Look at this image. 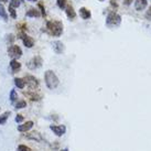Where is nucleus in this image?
Instances as JSON below:
<instances>
[{
	"mask_svg": "<svg viewBox=\"0 0 151 151\" xmlns=\"http://www.w3.org/2000/svg\"><path fill=\"white\" fill-rule=\"evenodd\" d=\"M33 122L32 120H28L27 122L24 124H22V125H19L18 126V130L20 131V132H28L32 127H33Z\"/></svg>",
	"mask_w": 151,
	"mask_h": 151,
	"instance_id": "1a4fd4ad",
	"label": "nucleus"
},
{
	"mask_svg": "<svg viewBox=\"0 0 151 151\" xmlns=\"http://www.w3.org/2000/svg\"><path fill=\"white\" fill-rule=\"evenodd\" d=\"M52 45H53V50L56 54H62L65 50V45L61 41H55V42H53Z\"/></svg>",
	"mask_w": 151,
	"mask_h": 151,
	"instance_id": "9b49d317",
	"label": "nucleus"
},
{
	"mask_svg": "<svg viewBox=\"0 0 151 151\" xmlns=\"http://www.w3.org/2000/svg\"><path fill=\"white\" fill-rule=\"evenodd\" d=\"M99 1H104V0H99Z\"/></svg>",
	"mask_w": 151,
	"mask_h": 151,
	"instance_id": "e433bc0d",
	"label": "nucleus"
},
{
	"mask_svg": "<svg viewBox=\"0 0 151 151\" xmlns=\"http://www.w3.org/2000/svg\"><path fill=\"white\" fill-rule=\"evenodd\" d=\"M23 116L22 115H20V114H18L17 116H16V118H14V120H16V122H18V124H20V122H23Z\"/></svg>",
	"mask_w": 151,
	"mask_h": 151,
	"instance_id": "cd10ccee",
	"label": "nucleus"
},
{
	"mask_svg": "<svg viewBox=\"0 0 151 151\" xmlns=\"http://www.w3.org/2000/svg\"><path fill=\"white\" fill-rule=\"evenodd\" d=\"M132 1H134V0H124V4H126V6H129V4H131Z\"/></svg>",
	"mask_w": 151,
	"mask_h": 151,
	"instance_id": "2f4dec72",
	"label": "nucleus"
},
{
	"mask_svg": "<svg viewBox=\"0 0 151 151\" xmlns=\"http://www.w3.org/2000/svg\"><path fill=\"white\" fill-rule=\"evenodd\" d=\"M25 138L29 139V140H34V141H38V142H40V141H42V140H43L42 136L39 134L38 131H32V132H30V134H25Z\"/></svg>",
	"mask_w": 151,
	"mask_h": 151,
	"instance_id": "f8f14e48",
	"label": "nucleus"
},
{
	"mask_svg": "<svg viewBox=\"0 0 151 151\" xmlns=\"http://www.w3.org/2000/svg\"><path fill=\"white\" fill-rule=\"evenodd\" d=\"M110 4H111V6H114L115 8H117V7H118V4L115 2V0H111V1H110Z\"/></svg>",
	"mask_w": 151,
	"mask_h": 151,
	"instance_id": "473e14b6",
	"label": "nucleus"
},
{
	"mask_svg": "<svg viewBox=\"0 0 151 151\" xmlns=\"http://www.w3.org/2000/svg\"><path fill=\"white\" fill-rule=\"evenodd\" d=\"M17 28L20 29V32H24L25 30H27V25H25L24 23H20V24L17 25Z\"/></svg>",
	"mask_w": 151,
	"mask_h": 151,
	"instance_id": "c85d7f7f",
	"label": "nucleus"
},
{
	"mask_svg": "<svg viewBox=\"0 0 151 151\" xmlns=\"http://www.w3.org/2000/svg\"><path fill=\"white\" fill-rule=\"evenodd\" d=\"M21 2H22V0H11L9 6L12 7V8H18V7L21 4Z\"/></svg>",
	"mask_w": 151,
	"mask_h": 151,
	"instance_id": "b1692460",
	"label": "nucleus"
},
{
	"mask_svg": "<svg viewBox=\"0 0 151 151\" xmlns=\"http://www.w3.org/2000/svg\"><path fill=\"white\" fill-rule=\"evenodd\" d=\"M56 4H58V7H59L61 10H64L67 6V1L66 0H56Z\"/></svg>",
	"mask_w": 151,
	"mask_h": 151,
	"instance_id": "5701e85b",
	"label": "nucleus"
},
{
	"mask_svg": "<svg viewBox=\"0 0 151 151\" xmlns=\"http://www.w3.org/2000/svg\"><path fill=\"white\" fill-rule=\"evenodd\" d=\"M42 63H43L42 58L39 56V55H35V56H33V58L29 61L28 68H29V70H37V68L42 66Z\"/></svg>",
	"mask_w": 151,
	"mask_h": 151,
	"instance_id": "423d86ee",
	"label": "nucleus"
},
{
	"mask_svg": "<svg viewBox=\"0 0 151 151\" xmlns=\"http://www.w3.org/2000/svg\"><path fill=\"white\" fill-rule=\"evenodd\" d=\"M65 13H66L67 18H68L70 20H74V19L76 18L75 10H74L73 6H71V4H67L66 6V8H65Z\"/></svg>",
	"mask_w": 151,
	"mask_h": 151,
	"instance_id": "4468645a",
	"label": "nucleus"
},
{
	"mask_svg": "<svg viewBox=\"0 0 151 151\" xmlns=\"http://www.w3.org/2000/svg\"><path fill=\"white\" fill-rule=\"evenodd\" d=\"M134 9L137 11H142L147 8L148 6V0H136L134 1Z\"/></svg>",
	"mask_w": 151,
	"mask_h": 151,
	"instance_id": "9d476101",
	"label": "nucleus"
},
{
	"mask_svg": "<svg viewBox=\"0 0 151 151\" xmlns=\"http://www.w3.org/2000/svg\"><path fill=\"white\" fill-rule=\"evenodd\" d=\"M13 40H14V35H13V34H9V35H8V41L12 42Z\"/></svg>",
	"mask_w": 151,
	"mask_h": 151,
	"instance_id": "7c9ffc66",
	"label": "nucleus"
},
{
	"mask_svg": "<svg viewBox=\"0 0 151 151\" xmlns=\"http://www.w3.org/2000/svg\"><path fill=\"white\" fill-rule=\"evenodd\" d=\"M145 17H146V19H147L148 21H151V6L147 10V12H146V14H145Z\"/></svg>",
	"mask_w": 151,
	"mask_h": 151,
	"instance_id": "bb28decb",
	"label": "nucleus"
},
{
	"mask_svg": "<svg viewBox=\"0 0 151 151\" xmlns=\"http://www.w3.org/2000/svg\"><path fill=\"white\" fill-rule=\"evenodd\" d=\"M44 81H45L46 87L49 88V89H55L60 84L59 77L56 76L54 72L51 71V70H47L44 73Z\"/></svg>",
	"mask_w": 151,
	"mask_h": 151,
	"instance_id": "f03ea898",
	"label": "nucleus"
},
{
	"mask_svg": "<svg viewBox=\"0 0 151 151\" xmlns=\"http://www.w3.org/2000/svg\"><path fill=\"white\" fill-rule=\"evenodd\" d=\"M18 38L21 39L23 44H24L25 47H28V49H31V47H33L34 45V39L29 37L28 34H25L24 32H19L18 34Z\"/></svg>",
	"mask_w": 151,
	"mask_h": 151,
	"instance_id": "39448f33",
	"label": "nucleus"
},
{
	"mask_svg": "<svg viewBox=\"0 0 151 151\" xmlns=\"http://www.w3.org/2000/svg\"><path fill=\"white\" fill-rule=\"evenodd\" d=\"M28 1H32V2H35V1H38V0H28Z\"/></svg>",
	"mask_w": 151,
	"mask_h": 151,
	"instance_id": "c9c22d12",
	"label": "nucleus"
},
{
	"mask_svg": "<svg viewBox=\"0 0 151 151\" xmlns=\"http://www.w3.org/2000/svg\"><path fill=\"white\" fill-rule=\"evenodd\" d=\"M10 111H6V113H4L2 115H0V125H4L6 122H7V120H8L9 116H10Z\"/></svg>",
	"mask_w": 151,
	"mask_h": 151,
	"instance_id": "412c9836",
	"label": "nucleus"
},
{
	"mask_svg": "<svg viewBox=\"0 0 151 151\" xmlns=\"http://www.w3.org/2000/svg\"><path fill=\"white\" fill-rule=\"evenodd\" d=\"M23 94H24L27 97H29L30 99L33 101H39L41 98H42V96H41L40 94H37L34 91H32V92H24Z\"/></svg>",
	"mask_w": 151,
	"mask_h": 151,
	"instance_id": "dca6fc26",
	"label": "nucleus"
},
{
	"mask_svg": "<svg viewBox=\"0 0 151 151\" xmlns=\"http://www.w3.org/2000/svg\"><path fill=\"white\" fill-rule=\"evenodd\" d=\"M80 16L83 20H88V19L92 18V12H91L89 9L85 8V7H82V8L80 9Z\"/></svg>",
	"mask_w": 151,
	"mask_h": 151,
	"instance_id": "ddd939ff",
	"label": "nucleus"
},
{
	"mask_svg": "<svg viewBox=\"0 0 151 151\" xmlns=\"http://www.w3.org/2000/svg\"><path fill=\"white\" fill-rule=\"evenodd\" d=\"M0 1H1V2H7L8 0H0Z\"/></svg>",
	"mask_w": 151,
	"mask_h": 151,
	"instance_id": "f704fd0d",
	"label": "nucleus"
},
{
	"mask_svg": "<svg viewBox=\"0 0 151 151\" xmlns=\"http://www.w3.org/2000/svg\"><path fill=\"white\" fill-rule=\"evenodd\" d=\"M27 107V101L24 99H20V101H18L16 104H14V108L16 109H22Z\"/></svg>",
	"mask_w": 151,
	"mask_h": 151,
	"instance_id": "4be33fe9",
	"label": "nucleus"
},
{
	"mask_svg": "<svg viewBox=\"0 0 151 151\" xmlns=\"http://www.w3.org/2000/svg\"><path fill=\"white\" fill-rule=\"evenodd\" d=\"M8 11H9V14H10V17L12 18V19H17V12H16L14 8H12V7H10V6H9Z\"/></svg>",
	"mask_w": 151,
	"mask_h": 151,
	"instance_id": "393cba45",
	"label": "nucleus"
},
{
	"mask_svg": "<svg viewBox=\"0 0 151 151\" xmlns=\"http://www.w3.org/2000/svg\"><path fill=\"white\" fill-rule=\"evenodd\" d=\"M23 80H24V82H25V85H28L31 89H35L37 87H39V81L35 76L28 74V75L24 76Z\"/></svg>",
	"mask_w": 151,
	"mask_h": 151,
	"instance_id": "0eeeda50",
	"label": "nucleus"
},
{
	"mask_svg": "<svg viewBox=\"0 0 151 151\" xmlns=\"http://www.w3.org/2000/svg\"><path fill=\"white\" fill-rule=\"evenodd\" d=\"M10 68H11L12 73H17L21 70V63L18 60H11L10 61Z\"/></svg>",
	"mask_w": 151,
	"mask_h": 151,
	"instance_id": "2eb2a0df",
	"label": "nucleus"
},
{
	"mask_svg": "<svg viewBox=\"0 0 151 151\" xmlns=\"http://www.w3.org/2000/svg\"><path fill=\"white\" fill-rule=\"evenodd\" d=\"M10 101L12 103V104H16L18 101V93L16 92V89H11V92H10Z\"/></svg>",
	"mask_w": 151,
	"mask_h": 151,
	"instance_id": "aec40b11",
	"label": "nucleus"
},
{
	"mask_svg": "<svg viewBox=\"0 0 151 151\" xmlns=\"http://www.w3.org/2000/svg\"><path fill=\"white\" fill-rule=\"evenodd\" d=\"M14 85L17 86L18 88H20V89H23L25 87V82L23 78H20V77H14Z\"/></svg>",
	"mask_w": 151,
	"mask_h": 151,
	"instance_id": "a211bd4d",
	"label": "nucleus"
},
{
	"mask_svg": "<svg viewBox=\"0 0 151 151\" xmlns=\"http://www.w3.org/2000/svg\"><path fill=\"white\" fill-rule=\"evenodd\" d=\"M61 151H68V149H67V148H65V149H62Z\"/></svg>",
	"mask_w": 151,
	"mask_h": 151,
	"instance_id": "72a5a7b5",
	"label": "nucleus"
},
{
	"mask_svg": "<svg viewBox=\"0 0 151 151\" xmlns=\"http://www.w3.org/2000/svg\"><path fill=\"white\" fill-rule=\"evenodd\" d=\"M50 129L58 137H62L66 132V127L64 125H50Z\"/></svg>",
	"mask_w": 151,
	"mask_h": 151,
	"instance_id": "6e6552de",
	"label": "nucleus"
},
{
	"mask_svg": "<svg viewBox=\"0 0 151 151\" xmlns=\"http://www.w3.org/2000/svg\"><path fill=\"white\" fill-rule=\"evenodd\" d=\"M46 31L52 37L59 38L63 33V23L59 20H51L46 22Z\"/></svg>",
	"mask_w": 151,
	"mask_h": 151,
	"instance_id": "f257e3e1",
	"label": "nucleus"
},
{
	"mask_svg": "<svg viewBox=\"0 0 151 151\" xmlns=\"http://www.w3.org/2000/svg\"><path fill=\"white\" fill-rule=\"evenodd\" d=\"M8 55L11 58L12 60H18L22 56V50L19 45H16V44H11L10 46H8Z\"/></svg>",
	"mask_w": 151,
	"mask_h": 151,
	"instance_id": "20e7f679",
	"label": "nucleus"
},
{
	"mask_svg": "<svg viewBox=\"0 0 151 151\" xmlns=\"http://www.w3.org/2000/svg\"><path fill=\"white\" fill-rule=\"evenodd\" d=\"M0 18H2L4 21H8V13H7V10L4 9V4H0Z\"/></svg>",
	"mask_w": 151,
	"mask_h": 151,
	"instance_id": "6ab92c4d",
	"label": "nucleus"
},
{
	"mask_svg": "<svg viewBox=\"0 0 151 151\" xmlns=\"http://www.w3.org/2000/svg\"><path fill=\"white\" fill-rule=\"evenodd\" d=\"M25 16L29 18H39V17H41V13H40V11H39L38 9L31 8L30 10L27 11Z\"/></svg>",
	"mask_w": 151,
	"mask_h": 151,
	"instance_id": "f3484780",
	"label": "nucleus"
},
{
	"mask_svg": "<svg viewBox=\"0 0 151 151\" xmlns=\"http://www.w3.org/2000/svg\"><path fill=\"white\" fill-rule=\"evenodd\" d=\"M38 6H39V8L41 9V16H42V17H45L46 13H45V9H44V7H43V4H39Z\"/></svg>",
	"mask_w": 151,
	"mask_h": 151,
	"instance_id": "c756f323",
	"label": "nucleus"
},
{
	"mask_svg": "<svg viewBox=\"0 0 151 151\" xmlns=\"http://www.w3.org/2000/svg\"><path fill=\"white\" fill-rule=\"evenodd\" d=\"M122 23V17L116 11H110L106 18V25L107 27H119Z\"/></svg>",
	"mask_w": 151,
	"mask_h": 151,
	"instance_id": "7ed1b4c3",
	"label": "nucleus"
},
{
	"mask_svg": "<svg viewBox=\"0 0 151 151\" xmlns=\"http://www.w3.org/2000/svg\"><path fill=\"white\" fill-rule=\"evenodd\" d=\"M18 151H32L29 147H27L25 145H19L18 146Z\"/></svg>",
	"mask_w": 151,
	"mask_h": 151,
	"instance_id": "a878e982",
	"label": "nucleus"
}]
</instances>
